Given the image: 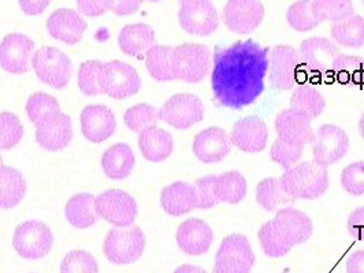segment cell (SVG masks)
I'll list each match as a JSON object with an SVG mask.
<instances>
[{"instance_id":"obj_42","label":"cell","mask_w":364,"mask_h":273,"mask_svg":"<svg viewBox=\"0 0 364 273\" xmlns=\"http://www.w3.org/2000/svg\"><path fill=\"white\" fill-rule=\"evenodd\" d=\"M60 111V106L54 96L37 91L33 93L26 103V113L32 123L37 125L41 119L48 116L53 112Z\"/></svg>"},{"instance_id":"obj_56","label":"cell","mask_w":364,"mask_h":273,"mask_svg":"<svg viewBox=\"0 0 364 273\" xmlns=\"http://www.w3.org/2000/svg\"><path fill=\"white\" fill-rule=\"evenodd\" d=\"M183 1H189V0H180V3H183Z\"/></svg>"},{"instance_id":"obj_19","label":"cell","mask_w":364,"mask_h":273,"mask_svg":"<svg viewBox=\"0 0 364 273\" xmlns=\"http://www.w3.org/2000/svg\"><path fill=\"white\" fill-rule=\"evenodd\" d=\"M275 230L291 247L307 242L314 233V224L309 215L294 209L293 206L284 208L275 212L273 220Z\"/></svg>"},{"instance_id":"obj_36","label":"cell","mask_w":364,"mask_h":273,"mask_svg":"<svg viewBox=\"0 0 364 273\" xmlns=\"http://www.w3.org/2000/svg\"><path fill=\"white\" fill-rule=\"evenodd\" d=\"M291 108L303 111L310 115L311 119H315L326 108V100L314 85L301 84L291 93Z\"/></svg>"},{"instance_id":"obj_57","label":"cell","mask_w":364,"mask_h":273,"mask_svg":"<svg viewBox=\"0 0 364 273\" xmlns=\"http://www.w3.org/2000/svg\"><path fill=\"white\" fill-rule=\"evenodd\" d=\"M0 164H3V159H1V156H0Z\"/></svg>"},{"instance_id":"obj_38","label":"cell","mask_w":364,"mask_h":273,"mask_svg":"<svg viewBox=\"0 0 364 273\" xmlns=\"http://www.w3.org/2000/svg\"><path fill=\"white\" fill-rule=\"evenodd\" d=\"M257 238H259V243H260L263 253L267 257L279 258V257L288 255L291 250V245L279 235V233L275 230L272 220L264 223L260 227V230L257 233Z\"/></svg>"},{"instance_id":"obj_30","label":"cell","mask_w":364,"mask_h":273,"mask_svg":"<svg viewBox=\"0 0 364 273\" xmlns=\"http://www.w3.org/2000/svg\"><path fill=\"white\" fill-rule=\"evenodd\" d=\"M26 182L18 169L0 164V209L16 208L23 200Z\"/></svg>"},{"instance_id":"obj_33","label":"cell","mask_w":364,"mask_h":273,"mask_svg":"<svg viewBox=\"0 0 364 273\" xmlns=\"http://www.w3.org/2000/svg\"><path fill=\"white\" fill-rule=\"evenodd\" d=\"M68 221L75 228H88L97 221L95 211V196L91 193L75 194L68 201L65 208Z\"/></svg>"},{"instance_id":"obj_41","label":"cell","mask_w":364,"mask_h":273,"mask_svg":"<svg viewBox=\"0 0 364 273\" xmlns=\"http://www.w3.org/2000/svg\"><path fill=\"white\" fill-rule=\"evenodd\" d=\"M23 137V126L18 116L11 112H0V150L18 145Z\"/></svg>"},{"instance_id":"obj_3","label":"cell","mask_w":364,"mask_h":273,"mask_svg":"<svg viewBox=\"0 0 364 273\" xmlns=\"http://www.w3.org/2000/svg\"><path fill=\"white\" fill-rule=\"evenodd\" d=\"M32 67L37 78L54 89H63L73 77L70 57L59 48L43 47L32 57Z\"/></svg>"},{"instance_id":"obj_40","label":"cell","mask_w":364,"mask_h":273,"mask_svg":"<svg viewBox=\"0 0 364 273\" xmlns=\"http://www.w3.org/2000/svg\"><path fill=\"white\" fill-rule=\"evenodd\" d=\"M288 23L296 32H310L321 22L312 13V0H297L287 13Z\"/></svg>"},{"instance_id":"obj_12","label":"cell","mask_w":364,"mask_h":273,"mask_svg":"<svg viewBox=\"0 0 364 273\" xmlns=\"http://www.w3.org/2000/svg\"><path fill=\"white\" fill-rule=\"evenodd\" d=\"M300 52L288 44L275 45L269 55L270 84L275 89L289 91L297 79L301 69Z\"/></svg>"},{"instance_id":"obj_6","label":"cell","mask_w":364,"mask_h":273,"mask_svg":"<svg viewBox=\"0 0 364 273\" xmlns=\"http://www.w3.org/2000/svg\"><path fill=\"white\" fill-rule=\"evenodd\" d=\"M254 265L255 255L248 238L232 234L219 246L213 273H251Z\"/></svg>"},{"instance_id":"obj_27","label":"cell","mask_w":364,"mask_h":273,"mask_svg":"<svg viewBox=\"0 0 364 273\" xmlns=\"http://www.w3.org/2000/svg\"><path fill=\"white\" fill-rule=\"evenodd\" d=\"M155 32L146 23H132L122 28L118 35V45L124 54L140 56L155 45Z\"/></svg>"},{"instance_id":"obj_1","label":"cell","mask_w":364,"mask_h":273,"mask_svg":"<svg viewBox=\"0 0 364 273\" xmlns=\"http://www.w3.org/2000/svg\"><path fill=\"white\" fill-rule=\"evenodd\" d=\"M269 55L270 48L251 38L215 48L211 89L218 106L241 109L255 103L264 91Z\"/></svg>"},{"instance_id":"obj_4","label":"cell","mask_w":364,"mask_h":273,"mask_svg":"<svg viewBox=\"0 0 364 273\" xmlns=\"http://www.w3.org/2000/svg\"><path fill=\"white\" fill-rule=\"evenodd\" d=\"M173 67L177 79L199 84L210 72L211 52L204 44L185 43L173 51Z\"/></svg>"},{"instance_id":"obj_50","label":"cell","mask_w":364,"mask_h":273,"mask_svg":"<svg viewBox=\"0 0 364 273\" xmlns=\"http://www.w3.org/2000/svg\"><path fill=\"white\" fill-rule=\"evenodd\" d=\"M146 0H112L111 11L115 16L125 17L134 14Z\"/></svg>"},{"instance_id":"obj_25","label":"cell","mask_w":364,"mask_h":273,"mask_svg":"<svg viewBox=\"0 0 364 273\" xmlns=\"http://www.w3.org/2000/svg\"><path fill=\"white\" fill-rule=\"evenodd\" d=\"M161 205L170 216H182L198 209V194L193 184L174 182L164 187L161 193Z\"/></svg>"},{"instance_id":"obj_28","label":"cell","mask_w":364,"mask_h":273,"mask_svg":"<svg viewBox=\"0 0 364 273\" xmlns=\"http://www.w3.org/2000/svg\"><path fill=\"white\" fill-rule=\"evenodd\" d=\"M136 157L128 144H115L103 153L102 168L106 177L112 181H122L132 174Z\"/></svg>"},{"instance_id":"obj_8","label":"cell","mask_w":364,"mask_h":273,"mask_svg":"<svg viewBox=\"0 0 364 273\" xmlns=\"http://www.w3.org/2000/svg\"><path fill=\"white\" fill-rule=\"evenodd\" d=\"M100 88L103 94H109L112 99L122 100L140 91L141 78L137 70L129 63L111 60L102 65Z\"/></svg>"},{"instance_id":"obj_18","label":"cell","mask_w":364,"mask_h":273,"mask_svg":"<svg viewBox=\"0 0 364 273\" xmlns=\"http://www.w3.org/2000/svg\"><path fill=\"white\" fill-rule=\"evenodd\" d=\"M312 119L303 111L288 108L281 111L275 118V131L278 138L291 145H307L311 144L314 131Z\"/></svg>"},{"instance_id":"obj_7","label":"cell","mask_w":364,"mask_h":273,"mask_svg":"<svg viewBox=\"0 0 364 273\" xmlns=\"http://www.w3.org/2000/svg\"><path fill=\"white\" fill-rule=\"evenodd\" d=\"M13 246L22 258L38 260L53 250L54 234L43 221L29 220L16 228Z\"/></svg>"},{"instance_id":"obj_22","label":"cell","mask_w":364,"mask_h":273,"mask_svg":"<svg viewBox=\"0 0 364 273\" xmlns=\"http://www.w3.org/2000/svg\"><path fill=\"white\" fill-rule=\"evenodd\" d=\"M177 245L185 255H205L214 240L211 227L200 218L185 220L177 230Z\"/></svg>"},{"instance_id":"obj_46","label":"cell","mask_w":364,"mask_h":273,"mask_svg":"<svg viewBox=\"0 0 364 273\" xmlns=\"http://www.w3.org/2000/svg\"><path fill=\"white\" fill-rule=\"evenodd\" d=\"M341 186L350 196H363L364 162H355L346 165L341 172Z\"/></svg>"},{"instance_id":"obj_15","label":"cell","mask_w":364,"mask_h":273,"mask_svg":"<svg viewBox=\"0 0 364 273\" xmlns=\"http://www.w3.org/2000/svg\"><path fill=\"white\" fill-rule=\"evenodd\" d=\"M72 140V118L62 111L50 113L36 125L37 144L48 152H58L68 147Z\"/></svg>"},{"instance_id":"obj_35","label":"cell","mask_w":364,"mask_h":273,"mask_svg":"<svg viewBox=\"0 0 364 273\" xmlns=\"http://www.w3.org/2000/svg\"><path fill=\"white\" fill-rule=\"evenodd\" d=\"M331 38L346 48L364 47V17L352 16L346 21L337 22L330 29Z\"/></svg>"},{"instance_id":"obj_45","label":"cell","mask_w":364,"mask_h":273,"mask_svg":"<svg viewBox=\"0 0 364 273\" xmlns=\"http://www.w3.org/2000/svg\"><path fill=\"white\" fill-rule=\"evenodd\" d=\"M304 152V145H291L281 138H277L270 149V159L279 164L285 171L299 164Z\"/></svg>"},{"instance_id":"obj_48","label":"cell","mask_w":364,"mask_h":273,"mask_svg":"<svg viewBox=\"0 0 364 273\" xmlns=\"http://www.w3.org/2000/svg\"><path fill=\"white\" fill-rule=\"evenodd\" d=\"M78 13L87 17H100L111 11L112 0H77Z\"/></svg>"},{"instance_id":"obj_52","label":"cell","mask_w":364,"mask_h":273,"mask_svg":"<svg viewBox=\"0 0 364 273\" xmlns=\"http://www.w3.org/2000/svg\"><path fill=\"white\" fill-rule=\"evenodd\" d=\"M346 273H364V250H356L348 257Z\"/></svg>"},{"instance_id":"obj_20","label":"cell","mask_w":364,"mask_h":273,"mask_svg":"<svg viewBox=\"0 0 364 273\" xmlns=\"http://www.w3.org/2000/svg\"><path fill=\"white\" fill-rule=\"evenodd\" d=\"M192 147L201 163L217 164L230 153L232 141L225 128H208L196 134Z\"/></svg>"},{"instance_id":"obj_34","label":"cell","mask_w":364,"mask_h":273,"mask_svg":"<svg viewBox=\"0 0 364 273\" xmlns=\"http://www.w3.org/2000/svg\"><path fill=\"white\" fill-rule=\"evenodd\" d=\"M248 184L244 175L238 171H226L217 175L215 179V193L219 202L225 204H238L245 199Z\"/></svg>"},{"instance_id":"obj_55","label":"cell","mask_w":364,"mask_h":273,"mask_svg":"<svg viewBox=\"0 0 364 273\" xmlns=\"http://www.w3.org/2000/svg\"><path fill=\"white\" fill-rule=\"evenodd\" d=\"M146 1H151V3H156V1H161V0H146Z\"/></svg>"},{"instance_id":"obj_31","label":"cell","mask_w":364,"mask_h":273,"mask_svg":"<svg viewBox=\"0 0 364 273\" xmlns=\"http://www.w3.org/2000/svg\"><path fill=\"white\" fill-rule=\"evenodd\" d=\"M256 202L267 212H278L284 208L291 206L296 199L285 191L281 179L266 178L256 186Z\"/></svg>"},{"instance_id":"obj_39","label":"cell","mask_w":364,"mask_h":273,"mask_svg":"<svg viewBox=\"0 0 364 273\" xmlns=\"http://www.w3.org/2000/svg\"><path fill=\"white\" fill-rule=\"evenodd\" d=\"M159 119V109L151 104H137L127 109L124 115V122L127 128L134 133H141L143 130L156 126Z\"/></svg>"},{"instance_id":"obj_9","label":"cell","mask_w":364,"mask_h":273,"mask_svg":"<svg viewBox=\"0 0 364 273\" xmlns=\"http://www.w3.org/2000/svg\"><path fill=\"white\" fill-rule=\"evenodd\" d=\"M95 211L97 218L109 221V224L118 228H125L134 223L139 206L136 200L127 191L109 189L95 197Z\"/></svg>"},{"instance_id":"obj_32","label":"cell","mask_w":364,"mask_h":273,"mask_svg":"<svg viewBox=\"0 0 364 273\" xmlns=\"http://www.w3.org/2000/svg\"><path fill=\"white\" fill-rule=\"evenodd\" d=\"M174 47L155 44L146 54V70L149 75L159 82H170L177 79L173 67Z\"/></svg>"},{"instance_id":"obj_11","label":"cell","mask_w":364,"mask_h":273,"mask_svg":"<svg viewBox=\"0 0 364 273\" xmlns=\"http://www.w3.org/2000/svg\"><path fill=\"white\" fill-rule=\"evenodd\" d=\"M204 104L196 94L178 93L170 97L159 109V119L171 128L186 130L204 118Z\"/></svg>"},{"instance_id":"obj_14","label":"cell","mask_w":364,"mask_h":273,"mask_svg":"<svg viewBox=\"0 0 364 273\" xmlns=\"http://www.w3.org/2000/svg\"><path fill=\"white\" fill-rule=\"evenodd\" d=\"M264 18V6L260 0H228L222 11L226 28L237 35L255 32Z\"/></svg>"},{"instance_id":"obj_53","label":"cell","mask_w":364,"mask_h":273,"mask_svg":"<svg viewBox=\"0 0 364 273\" xmlns=\"http://www.w3.org/2000/svg\"><path fill=\"white\" fill-rule=\"evenodd\" d=\"M174 273H207L203 268L198 267V265H192V264H185L178 267Z\"/></svg>"},{"instance_id":"obj_5","label":"cell","mask_w":364,"mask_h":273,"mask_svg":"<svg viewBox=\"0 0 364 273\" xmlns=\"http://www.w3.org/2000/svg\"><path fill=\"white\" fill-rule=\"evenodd\" d=\"M146 235L143 230L133 225L128 230L114 228L109 231L103 243L106 258L112 264L127 265L133 264L144 253Z\"/></svg>"},{"instance_id":"obj_17","label":"cell","mask_w":364,"mask_h":273,"mask_svg":"<svg viewBox=\"0 0 364 273\" xmlns=\"http://www.w3.org/2000/svg\"><path fill=\"white\" fill-rule=\"evenodd\" d=\"M35 41L22 33H10L0 43V67L10 74H25L31 69Z\"/></svg>"},{"instance_id":"obj_13","label":"cell","mask_w":364,"mask_h":273,"mask_svg":"<svg viewBox=\"0 0 364 273\" xmlns=\"http://www.w3.org/2000/svg\"><path fill=\"white\" fill-rule=\"evenodd\" d=\"M178 21L186 33L210 36L218 28V11L213 0H189L181 3Z\"/></svg>"},{"instance_id":"obj_49","label":"cell","mask_w":364,"mask_h":273,"mask_svg":"<svg viewBox=\"0 0 364 273\" xmlns=\"http://www.w3.org/2000/svg\"><path fill=\"white\" fill-rule=\"evenodd\" d=\"M346 228L355 240L364 242V206L356 208L348 218Z\"/></svg>"},{"instance_id":"obj_23","label":"cell","mask_w":364,"mask_h":273,"mask_svg":"<svg viewBox=\"0 0 364 273\" xmlns=\"http://www.w3.org/2000/svg\"><path fill=\"white\" fill-rule=\"evenodd\" d=\"M117 119L114 112L102 104H93L81 112V131L93 144H100L114 134Z\"/></svg>"},{"instance_id":"obj_58","label":"cell","mask_w":364,"mask_h":273,"mask_svg":"<svg viewBox=\"0 0 364 273\" xmlns=\"http://www.w3.org/2000/svg\"><path fill=\"white\" fill-rule=\"evenodd\" d=\"M362 1H363V4H364V0H362Z\"/></svg>"},{"instance_id":"obj_37","label":"cell","mask_w":364,"mask_h":273,"mask_svg":"<svg viewBox=\"0 0 364 273\" xmlns=\"http://www.w3.org/2000/svg\"><path fill=\"white\" fill-rule=\"evenodd\" d=\"M312 13L319 22H341L355 16L352 0H312Z\"/></svg>"},{"instance_id":"obj_43","label":"cell","mask_w":364,"mask_h":273,"mask_svg":"<svg viewBox=\"0 0 364 273\" xmlns=\"http://www.w3.org/2000/svg\"><path fill=\"white\" fill-rule=\"evenodd\" d=\"M60 273H99V265L90 252L73 250L63 257Z\"/></svg>"},{"instance_id":"obj_2","label":"cell","mask_w":364,"mask_h":273,"mask_svg":"<svg viewBox=\"0 0 364 273\" xmlns=\"http://www.w3.org/2000/svg\"><path fill=\"white\" fill-rule=\"evenodd\" d=\"M281 184L296 200H316L328 191V169L314 160L296 164L284 172Z\"/></svg>"},{"instance_id":"obj_29","label":"cell","mask_w":364,"mask_h":273,"mask_svg":"<svg viewBox=\"0 0 364 273\" xmlns=\"http://www.w3.org/2000/svg\"><path fill=\"white\" fill-rule=\"evenodd\" d=\"M330 73L346 88H360L364 85V57L340 54L334 59Z\"/></svg>"},{"instance_id":"obj_44","label":"cell","mask_w":364,"mask_h":273,"mask_svg":"<svg viewBox=\"0 0 364 273\" xmlns=\"http://www.w3.org/2000/svg\"><path fill=\"white\" fill-rule=\"evenodd\" d=\"M102 62L88 60L80 66L78 70V88L87 96L103 94L100 88V69Z\"/></svg>"},{"instance_id":"obj_21","label":"cell","mask_w":364,"mask_h":273,"mask_svg":"<svg viewBox=\"0 0 364 273\" xmlns=\"http://www.w3.org/2000/svg\"><path fill=\"white\" fill-rule=\"evenodd\" d=\"M230 141L245 153H259L267 145L269 128L259 116H245L235 123Z\"/></svg>"},{"instance_id":"obj_16","label":"cell","mask_w":364,"mask_h":273,"mask_svg":"<svg viewBox=\"0 0 364 273\" xmlns=\"http://www.w3.org/2000/svg\"><path fill=\"white\" fill-rule=\"evenodd\" d=\"M300 57L303 67L311 75H326L334 59L341 54L338 45L325 37H311L301 43Z\"/></svg>"},{"instance_id":"obj_51","label":"cell","mask_w":364,"mask_h":273,"mask_svg":"<svg viewBox=\"0 0 364 273\" xmlns=\"http://www.w3.org/2000/svg\"><path fill=\"white\" fill-rule=\"evenodd\" d=\"M18 3L26 16H40L50 6L51 0H18Z\"/></svg>"},{"instance_id":"obj_47","label":"cell","mask_w":364,"mask_h":273,"mask_svg":"<svg viewBox=\"0 0 364 273\" xmlns=\"http://www.w3.org/2000/svg\"><path fill=\"white\" fill-rule=\"evenodd\" d=\"M215 179L217 175H207L193 183V187L198 194V209H211L219 204L215 193Z\"/></svg>"},{"instance_id":"obj_24","label":"cell","mask_w":364,"mask_h":273,"mask_svg":"<svg viewBox=\"0 0 364 273\" xmlns=\"http://www.w3.org/2000/svg\"><path fill=\"white\" fill-rule=\"evenodd\" d=\"M47 30L50 36L68 45L81 41L87 30V21L72 9H59L47 19Z\"/></svg>"},{"instance_id":"obj_10","label":"cell","mask_w":364,"mask_h":273,"mask_svg":"<svg viewBox=\"0 0 364 273\" xmlns=\"http://www.w3.org/2000/svg\"><path fill=\"white\" fill-rule=\"evenodd\" d=\"M314 162L322 167L338 163L349 150V137L336 125H322L316 128L311 140Z\"/></svg>"},{"instance_id":"obj_26","label":"cell","mask_w":364,"mask_h":273,"mask_svg":"<svg viewBox=\"0 0 364 273\" xmlns=\"http://www.w3.org/2000/svg\"><path fill=\"white\" fill-rule=\"evenodd\" d=\"M139 147L146 160L161 163L173 153L174 140L168 131L152 126L140 133Z\"/></svg>"},{"instance_id":"obj_54","label":"cell","mask_w":364,"mask_h":273,"mask_svg":"<svg viewBox=\"0 0 364 273\" xmlns=\"http://www.w3.org/2000/svg\"><path fill=\"white\" fill-rule=\"evenodd\" d=\"M359 131H360V135L363 137L364 140V113L360 116V121H359Z\"/></svg>"}]
</instances>
